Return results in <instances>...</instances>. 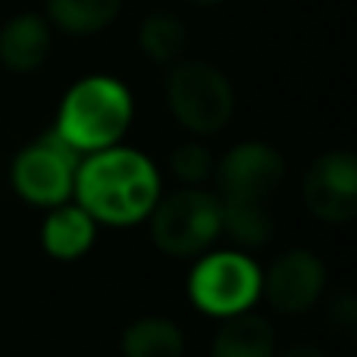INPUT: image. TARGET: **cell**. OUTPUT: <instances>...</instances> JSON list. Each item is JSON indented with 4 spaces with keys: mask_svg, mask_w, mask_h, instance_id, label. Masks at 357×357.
<instances>
[{
    "mask_svg": "<svg viewBox=\"0 0 357 357\" xmlns=\"http://www.w3.org/2000/svg\"><path fill=\"white\" fill-rule=\"evenodd\" d=\"M260 285L266 289V298L279 314H304L326 285V266L310 251H289L273 260Z\"/></svg>",
    "mask_w": 357,
    "mask_h": 357,
    "instance_id": "obj_9",
    "label": "cell"
},
{
    "mask_svg": "<svg viewBox=\"0 0 357 357\" xmlns=\"http://www.w3.org/2000/svg\"><path fill=\"white\" fill-rule=\"evenodd\" d=\"M75 154L79 151L63 142L60 132L44 135L38 144L25 148L13 163V185L31 204L54 207L66 201L75 178Z\"/></svg>",
    "mask_w": 357,
    "mask_h": 357,
    "instance_id": "obj_6",
    "label": "cell"
},
{
    "mask_svg": "<svg viewBox=\"0 0 357 357\" xmlns=\"http://www.w3.org/2000/svg\"><path fill=\"white\" fill-rule=\"evenodd\" d=\"M276 335L273 326L257 314H232L229 323L216 333L210 357H273Z\"/></svg>",
    "mask_w": 357,
    "mask_h": 357,
    "instance_id": "obj_11",
    "label": "cell"
},
{
    "mask_svg": "<svg viewBox=\"0 0 357 357\" xmlns=\"http://www.w3.org/2000/svg\"><path fill=\"white\" fill-rule=\"evenodd\" d=\"M222 229L238 241L241 248H264L276 232L270 204L260 201H220Z\"/></svg>",
    "mask_w": 357,
    "mask_h": 357,
    "instance_id": "obj_14",
    "label": "cell"
},
{
    "mask_svg": "<svg viewBox=\"0 0 357 357\" xmlns=\"http://www.w3.org/2000/svg\"><path fill=\"white\" fill-rule=\"evenodd\" d=\"M222 232L220 197L197 188H182L163 197L151 210V235L160 251L173 257H191L210 248Z\"/></svg>",
    "mask_w": 357,
    "mask_h": 357,
    "instance_id": "obj_4",
    "label": "cell"
},
{
    "mask_svg": "<svg viewBox=\"0 0 357 357\" xmlns=\"http://www.w3.org/2000/svg\"><path fill=\"white\" fill-rule=\"evenodd\" d=\"M44 248L47 254L60 260H73V257H82V254L91 248L94 241V222H91V213L85 207H63L56 213L47 216L44 222Z\"/></svg>",
    "mask_w": 357,
    "mask_h": 357,
    "instance_id": "obj_12",
    "label": "cell"
},
{
    "mask_svg": "<svg viewBox=\"0 0 357 357\" xmlns=\"http://www.w3.org/2000/svg\"><path fill=\"white\" fill-rule=\"evenodd\" d=\"M129 123H132L129 91L116 79L91 75V79L79 82L66 94L56 132L75 151H104L123 138Z\"/></svg>",
    "mask_w": 357,
    "mask_h": 357,
    "instance_id": "obj_2",
    "label": "cell"
},
{
    "mask_svg": "<svg viewBox=\"0 0 357 357\" xmlns=\"http://www.w3.org/2000/svg\"><path fill=\"white\" fill-rule=\"evenodd\" d=\"M222 201H260L270 204L285 178V160L266 144H238L220 163Z\"/></svg>",
    "mask_w": 357,
    "mask_h": 357,
    "instance_id": "obj_8",
    "label": "cell"
},
{
    "mask_svg": "<svg viewBox=\"0 0 357 357\" xmlns=\"http://www.w3.org/2000/svg\"><path fill=\"white\" fill-rule=\"evenodd\" d=\"M82 207L113 226L138 222L154 210L160 178L148 157L126 148H104L75 176Z\"/></svg>",
    "mask_w": 357,
    "mask_h": 357,
    "instance_id": "obj_1",
    "label": "cell"
},
{
    "mask_svg": "<svg viewBox=\"0 0 357 357\" xmlns=\"http://www.w3.org/2000/svg\"><path fill=\"white\" fill-rule=\"evenodd\" d=\"M282 357H326L320 351V348H314V345H295V348H289Z\"/></svg>",
    "mask_w": 357,
    "mask_h": 357,
    "instance_id": "obj_19",
    "label": "cell"
},
{
    "mask_svg": "<svg viewBox=\"0 0 357 357\" xmlns=\"http://www.w3.org/2000/svg\"><path fill=\"white\" fill-rule=\"evenodd\" d=\"M304 204L323 222H351L357 213V160L348 151H329L304 176Z\"/></svg>",
    "mask_w": 357,
    "mask_h": 357,
    "instance_id": "obj_7",
    "label": "cell"
},
{
    "mask_svg": "<svg viewBox=\"0 0 357 357\" xmlns=\"http://www.w3.org/2000/svg\"><path fill=\"white\" fill-rule=\"evenodd\" d=\"M191 301L216 317L248 310L260 295V270L245 254H213L191 273Z\"/></svg>",
    "mask_w": 357,
    "mask_h": 357,
    "instance_id": "obj_5",
    "label": "cell"
},
{
    "mask_svg": "<svg viewBox=\"0 0 357 357\" xmlns=\"http://www.w3.org/2000/svg\"><path fill=\"white\" fill-rule=\"evenodd\" d=\"M167 100L173 116L195 135L220 132L235 110V94L229 79L204 60H182L169 69Z\"/></svg>",
    "mask_w": 357,
    "mask_h": 357,
    "instance_id": "obj_3",
    "label": "cell"
},
{
    "mask_svg": "<svg viewBox=\"0 0 357 357\" xmlns=\"http://www.w3.org/2000/svg\"><path fill=\"white\" fill-rule=\"evenodd\" d=\"M188 3H195V6H216V3H222V0H188Z\"/></svg>",
    "mask_w": 357,
    "mask_h": 357,
    "instance_id": "obj_20",
    "label": "cell"
},
{
    "mask_svg": "<svg viewBox=\"0 0 357 357\" xmlns=\"http://www.w3.org/2000/svg\"><path fill=\"white\" fill-rule=\"evenodd\" d=\"M123 10V0H47L50 22L69 35H94Z\"/></svg>",
    "mask_w": 357,
    "mask_h": 357,
    "instance_id": "obj_15",
    "label": "cell"
},
{
    "mask_svg": "<svg viewBox=\"0 0 357 357\" xmlns=\"http://www.w3.org/2000/svg\"><path fill=\"white\" fill-rule=\"evenodd\" d=\"M329 320H333V326H339L348 339L354 335V329H357V304H354V295L348 289L339 291V295L333 298V304H329Z\"/></svg>",
    "mask_w": 357,
    "mask_h": 357,
    "instance_id": "obj_18",
    "label": "cell"
},
{
    "mask_svg": "<svg viewBox=\"0 0 357 357\" xmlns=\"http://www.w3.org/2000/svg\"><path fill=\"white\" fill-rule=\"evenodd\" d=\"M173 173L176 178H182V182H204V178L210 176V169H213V157H210V151L204 148V144H182V148L173 151Z\"/></svg>",
    "mask_w": 357,
    "mask_h": 357,
    "instance_id": "obj_17",
    "label": "cell"
},
{
    "mask_svg": "<svg viewBox=\"0 0 357 357\" xmlns=\"http://www.w3.org/2000/svg\"><path fill=\"white\" fill-rule=\"evenodd\" d=\"M185 335L173 320L163 317H142L123 333L126 357H182Z\"/></svg>",
    "mask_w": 357,
    "mask_h": 357,
    "instance_id": "obj_13",
    "label": "cell"
},
{
    "mask_svg": "<svg viewBox=\"0 0 357 357\" xmlns=\"http://www.w3.org/2000/svg\"><path fill=\"white\" fill-rule=\"evenodd\" d=\"M50 54V25L44 16L22 13L0 29V63L13 73H31Z\"/></svg>",
    "mask_w": 357,
    "mask_h": 357,
    "instance_id": "obj_10",
    "label": "cell"
},
{
    "mask_svg": "<svg viewBox=\"0 0 357 357\" xmlns=\"http://www.w3.org/2000/svg\"><path fill=\"white\" fill-rule=\"evenodd\" d=\"M138 44H142L148 60L176 63L182 56L185 44H188V31H185L182 19L173 13H151L138 29Z\"/></svg>",
    "mask_w": 357,
    "mask_h": 357,
    "instance_id": "obj_16",
    "label": "cell"
}]
</instances>
